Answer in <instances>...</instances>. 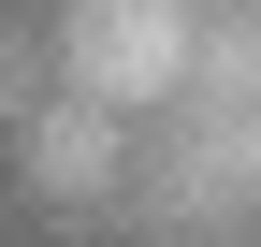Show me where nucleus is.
<instances>
[{"mask_svg": "<svg viewBox=\"0 0 261 247\" xmlns=\"http://www.w3.org/2000/svg\"><path fill=\"white\" fill-rule=\"evenodd\" d=\"M203 0H58V87L102 116H189Z\"/></svg>", "mask_w": 261, "mask_h": 247, "instance_id": "1", "label": "nucleus"}, {"mask_svg": "<svg viewBox=\"0 0 261 247\" xmlns=\"http://www.w3.org/2000/svg\"><path fill=\"white\" fill-rule=\"evenodd\" d=\"M15 175H29L44 204H116V189H130V116L73 102V87H44V102L15 116Z\"/></svg>", "mask_w": 261, "mask_h": 247, "instance_id": "2", "label": "nucleus"}, {"mask_svg": "<svg viewBox=\"0 0 261 247\" xmlns=\"http://www.w3.org/2000/svg\"><path fill=\"white\" fill-rule=\"evenodd\" d=\"M145 233H247V131H218V116H174V145L145 160Z\"/></svg>", "mask_w": 261, "mask_h": 247, "instance_id": "3", "label": "nucleus"}, {"mask_svg": "<svg viewBox=\"0 0 261 247\" xmlns=\"http://www.w3.org/2000/svg\"><path fill=\"white\" fill-rule=\"evenodd\" d=\"M189 116L247 131L261 116V0H203V73H189Z\"/></svg>", "mask_w": 261, "mask_h": 247, "instance_id": "4", "label": "nucleus"}, {"mask_svg": "<svg viewBox=\"0 0 261 247\" xmlns=\"http://www.w3.org/2000/svg\"><path fill=\"white\" fill-rule=\"evenodd\" d=\"M247 204H261V116H247Z\"/></svg>", "mask_w": 261, "mask_h": 247, "instance_id": "5", "label": "nucleus"}]
</instances>
